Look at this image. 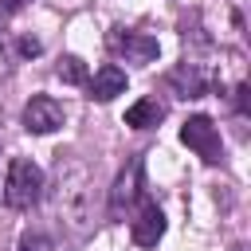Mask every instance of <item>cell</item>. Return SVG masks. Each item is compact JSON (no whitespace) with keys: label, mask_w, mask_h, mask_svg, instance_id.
Segmentation results:
<instances>
[{"label":"cell","mask_w":251,"mask_h":251,"mask_svg":"<svg viewBox=\"0 0 251 251\" xmlns=\"http://www.w3.org/2000/svg\"><path fill=\"white\" fill-rule=\"evenodd\" d=\"M180 141H184L188 149H196L208 165H216V161L224 157V149H220V129H216V122H212L208 114H192V118L180 126Z\"/></svg>","instance_id":"cell-2"},{"label":"cell","mask_w":251,"mask_h":251,"mask_svg":"<svg viewBox=\"0 0 251 251\" xmlns=\"http://www.w3.org/2000/svg\"><path fill=\"white\" fill-rule=\"evenodd\" d=\"M55 75H59L63 82H71V86H82V82L90 78V71H86V63H82L78 55H63L59 67H55Z\"/></svg>","instance_id":"cell-9"},{"label":"cell","mask_w":251,"mask_h":251,"mask_svg":"<svg viewBox=\"0 0 251 251\" xmlns=\"http://www.w3.org/2000/svg\"><path fill=\"white\" fill-rule=\"evenodd\" d=\"M86 86H90V98L94 102H110V98H118L126 90V71L114 67V63H106V67L94 71V78H86Z\"/></svg>","instance_id":"cell-6"},{"label":"cell","mask_w":251,"mask_h":251,"mask_svg":"<svg viewBox=\"0 0 251 251\" xmlns=\"http://www.w3.org/2000/svg\"><path fill=\"white\" fill-rule=\"evenodd\" d=\"M39 196H43V169H39L35 161H27V157H16V161L8 165L4 204L16 208V212H24V208H31Z\"/></svg>","instance_id":"cell-1"},{"label":"cell","mask_w":251,"mask_h":251,"mask_svg":"<svg viewBox=\"0 0 251 251\" xmlns=\"http://www.w3.org/2000/svg\"><path fill=\"white\" fill-rule=\"evenodd\" d=\"M165 118V110L153 102V98H141V102H133L129 110H126V126H133V129H149V126H157Z\"/></svg>","instance_id":"cell-8"},{"label":"cell","mask_w":251,"mask_h":251,"mask_svg":"<svg viewBox=\"0 0 251 251\" xmlns=\"http://www.w3.org/2000/svg\"><path fill=\"white\" fill-rule=\"evenodd\" d=\"M20 55H39V39H20Z\"/></svg>","instance_id":"cell-12"},{"label":"cell","mask_w":251,"mask_h":251,"mask_svg":"<svg viewBox=\"0 0 251 251\" xmlns=\"http://www.w3.org/2000/svg\"><path fill=\"white\" fill-rule=\"evenodd\" d=\"M129 235H133L137 247H157V239L165 235V212L153 200H141L137 216L129 220Z\"/></svg>","instance_id":"cell-5"},{"label":"cell","mask_w":251,"mask_h":251,"mask_svg":"<svg viewBox=\"0 0 251 251\" xmlns=\"http://www.w3.org/2000/svg\"><path fill=\"white\" fill-rule=\"evenodd\" d=\"M27 0H0V16H12V12H20Z\"/></svg>","instance_id":"cell-11"},{"label":"cell","mask_w":251,"mask_h":251,"mask_svg":"<svg viewBox=\"0 0 251 251\" xmlns=\"http://www.w3.org/2000/svg\"><path fill=\"white\" fill-rule=\"evenodd\" d=\"M59 126H63V106L51 94H35L24 106V129L27 133H55Z\"/></svg>","instance_id":"cell-3"},{"label":"cell","mask_w":251,"mask_h":251,"mask_svg":"<svg viewBox=\"0 0 251 251\" xmlns=\"http://www.w3.org/2000/svg\"><path fill=\"white\" fill-rule=\"evenodd\" d=\"M141 161H129V173H122L118 180H114V196H110V212L114 216H122V208H129L133 204V196H141Z\"/></svg>","instance_id":"cell-7"},{"label":"cell","mask_w":251,"mask_h":251,"mask_svg":"<svg viewBox=\"0 0 251 251\" xmlns=\"http://www.w3.org/2000/svg\"><path fill=\"white\" fill-rule=\"evenodd\" d=\"M20 251H47V239L43 235H24L20 239Z\"/></svg>","instance_id":"cell-10"},{"label":"cell","mask_w":251,"mask_h":251,"mask_svg":"<svg viewBox=\"0 0 251 251\" xmlns=\"http://www.w3.org/2000/svg\"><path fill=\"white\" fill-rule=\"evenodd\" d=\"M106 43H110L114 55H126L129 63H153V59H157V39H153V35H137V31L114 27Z\"/></svg>","instance_id":"cell-4"}]
</instances>
